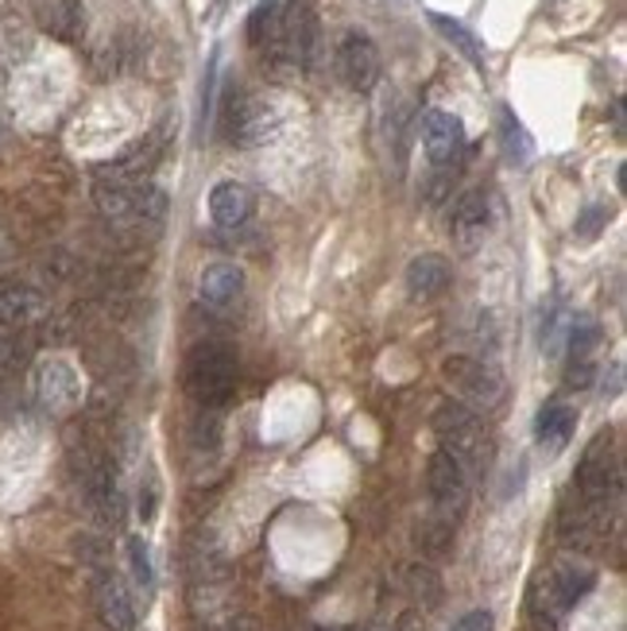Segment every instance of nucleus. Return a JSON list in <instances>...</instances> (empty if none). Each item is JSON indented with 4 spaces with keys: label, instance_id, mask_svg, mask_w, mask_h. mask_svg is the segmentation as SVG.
Here are the masks:
<instances>
[{
    "label": "nucleus",
    "instance_id": "obj_29",
    "mask_svg": "<svg viewBox=\"0 0 627 631\" xmlns=\"http://www.w3.org/2000/svg\"><path fill=\"white\" fill-rule=\"evenodd\" d=\"M213 90H217V55H210V67H205V82H202V129L205 120L213 117Z\"/></svg>",
    "mask_w": 627,
    "mask_h": 631
},
{
    "label": "nucleus",
    "instance_id": "obj_14",
    "mask_svg": "<svg viewBox=\"0 0 627 631\" xmlns=\"http://www.w3.org/2000/svg\"><path fill=\"white\" fill-rule=\"evenodd\" d=\"M245 295V267L221 260V264L202 267L198 275V302L210 310H229Z\"/></svg>",
    "mask_w": 627,
    "mask_h": 631
},
{
    "label": "nucleus",
    "instance_id": "obj_33",
    "mask_svg": "<svg viewBox=\"0 0 627 631\" xmlns=\"http://www.w3.org/2000/svg\"><path fill=\"white\" fill-rule=\"evenodd\" d=\"M318 631H353V628H318Z\"/></svg>",
    "mask_w": 627,
    "mask_h": 631
},
{
    "label": "nucleus",
    "instance_id": "obj_5",
    "mask_svg": "<svg viewBox=\"0 0 627 631\" xmlns=\"http://www.w3.org/2000/svg\"><path fill=\"white\" fill-rule=\"evenodd\" d=\"M441 380H446L461 400L476 403V407H484V410L500 407L504 392H508L504 376L476 357H446V365H441Z\"/></svg>",
    "mask_w": 627,
    "mask_h": 631
},
{
    "label": "nucleus",
    "instance_id": "obj_20",
    "mask_svg": "<svg viewBox=\"0 0 627 631\" xmlns=\"http://www.w3.org/2000/svg\"><path fill=\"white\" fill-rule=\"evenodd\" d=\"M430 24H434V32L446 39V44L453 47V51H461L469 62H473L476 70H488V59H484V47H481V39H476L473 32H469L461 20H453V16H441V12H430Z\"/></svg>",
    "mask_w": 627,
    "mask_h": 631
},
{
    "label": "nucleus",
    "instance_id": "obj_15",
    "mask_svg": "<svg viewBox=\"0 0 627 631\" xmlns=\"http://www.w3.org/2000/svg\"><path fill=\"white\" fill-rule=\"evenodd\" d=\"M163 147H167V129L144 136L128 155H120L117 163H109L102 171V179H117V182H147V175L155 171V163L163 159Z\"/></svg>",
    "mask_w": 627,
    "mask_h": 631
},
{
    "label": "nucleus",
    "instance_id": "obj_2",
    "mask_svg": "<svg viewBox=\"0 0 627 631\" xmlns=\"http://www.w3.org/2000/svg\"><path fill=\"white\" fill-rule=\"evenodd\" d=\"M434 434H438V450H446L465 473H481L488 461V430L484 422L458 400L438 403L434 410Z\"/></svg>",
    "mask_w": 627,
    "mask_h": 631
},
{
    "label": "nucleus",
    "instance_id": "obj_12",
    "mask_svg": "<svg viewBox=\"0 0 627 631\" xmlns=\"http://www.w3.org/2000/svg\"><path fill=\"white\" fill-rule=\"evenodd\" d=\"M492 229V198L488 190H465V194L453 202V214H450V233L458 240V248L473 252L476 245H484Z\"/></svg>",
    "mask_w": 627,
    "mask_h": 631
},
{
    "label": "nucleus",
    "instance_id": "obj_18",
    "mask_svg": "<svg viewBox=\"0 0 627 631\" xmlns=\"http://www.w3.org/2000/svg\"><path fill=\"white\" fill-rule=\"evenodd\" d=\"M573 430H577V410L561 400H551L543 410H539V418H534V442L543 445L546 453L566 450Z\"/></svg>",
    "mask_w": 627,
    "mask_h": 631
},
{
    "label": "nucleus",
    "instance_id": "obj_8",
    "mask_svg": "<svg viewBox=\"0 0 627 631\" xmlns=\"http://www.w3.org/2000/svg\"><path fill=\"white\" fill-rule=\"evenodd\" d=\"M380 47L365 32H345L338 44V78L353 94H368L380 82Z\"/></svg>",
    "mask_w": 627,
    "mask_h": 631
},
{
    "label": "nucleus",
    "instance_id": "obj_3",
    "mask_svg": "<svg viewBox=\"0 0 627 631\" xmlns=\"http://www.w3.org/2000/svg\"><path fill=\"white\" fill-rule=\"evenodd\" d=\"M573 488L577 500L585 503V508H596V512H604L619 496V457L616 445H612V434H596L585 445V453L577 461Z\"/></svg>",
    "mask_w": 627,
    "mask_h": 631
},
{
    "label": "nucleus",
    "instance_id": "obj_26",
    "mask_svg": "<svg viewBox=\"0 0 627 631\" xmlns=\"http://www.w3.org/2000/svg\"><path fill=\"white\" fill-rule=\"evenodd\" d=\"M128 565H132V581H137L144 593H152V588H155V565H152V555H147L144 538H128Z\"/></svg>",
    "mask_w": 627,
    "mask_h": 631
},
{
    "label": "nucleus",
    "instance_id": "obj_31",
    "mask_svg": "<svg viewBox=\"0 0 627 631\" xmlns=\"http://www.w3.org/2000/svg\"><path fill=\"white\" fill-rule=\"evenodd\" d=\"M395 631H426V623H423V616H418V612H403V616H399V623H395Z\"/></svg>",
    "mask_w": 627,
    "mask_h": 631
},
{
    "label": "nucleus",
    "instance_id": "obj_4",
    "mask_svg": "<svg viewBox=\"0 0 627 631\" xmlns=\"http://www.w3.org/2000/svg\"><path fill=\"white\" fill-rule=\"evenodd\" d=\"M268 51L291 70H310L314 51H318V9L314 0H283L280 27Z\"/></svg>",
    "mask_w": 627,
    "mask_h": 631
},
{
    "label": "nucleus",
    "instance_id": "obj_6",
    "mask_svg": "<svg viewBox=\"0 0 627 631\" xmlns=\"http://www.w3.org/2000/svg\"><path fill=\"white\" fill-rule=\"evenodd\" d=\"M221 132L237 147H260L275 136V109L256 94H233L225 102Z\"/></svg>",
    "mask_w": 627,
    "mask_h": 631
},
{
    "label": "nucleus",
    "instance_id": "obj_25",
    "mask_svg": "<svg viewBox=\"0 0 627 631\" xmlns=\"http://www.w3.org/2000/svg\"><path fill=\"white\" fill-rule=\"evenodd\" d=\"M596 342H601V325H596L593 318H577V322L569 325V360H589Z\"/></svg>",
    "mask_w": 627,
    "mask_h": 631
},
{
    "label": "nucleus",
    "instance_id": "obj_13",
    "mask_svg": "<svg viewBox=\"0 0 627 631\" xmlns=\"http://www.w3.org/2000/svg\"><path fill=\"white\" fill-rule=\"evenodd\" d=\"M596 585V573L589 565H577V562H566L546 578V605H551V616H566L573 612L581 600L593 593Z\"/></svg>",
    "mask_w": 627,
    "mask_h": 631
},
{
    "label": "nucleus",
    "instance_id": "obj_32",
    "mask_svg": "<svg viewBox=\"0 0 627 631\" xmlns=\"http://www.w3.org/2000/svg\"><path fill=\"white\" fill-rule=\"evenodd\" d=\"M152 512H155V485H147V492H140V515L152 520Z\"/></svg>",
    "mask_w": 627,
    "mask_h": 631
},
{
    "label": "nucleus",
    "instance_id": "obj_19",
    "mask_svg": "<svg viewBox=\"0 0 627 631\" xmlns=\"http://www.w3.org/2000/svg\"><path fill=\"white\" fill-rule=\"evenodd\" d=\"M140 187L144 182H117V179H97L94 202L109 222L137 225V205H140Z\"/></svg>",
    "mask_w": 627,
    "mask_h": 631
},
{
    "label": "nucleus",
    "instance_id": "obj_16",
    "mask_svg": "<svg viewBox=\"0 0 627 631\" xmlns=\"http://www.w3.org/2000/svg\"><path fill=\"white\" fill-rule=\"evenodd\" d=\"M256 214V194L245 182H217L210 194V217L217 229H240Z\"/></svg>",
    "mask_w": 627,
    "mask_h": 631
},
{
    "label": "nucleus",
    "instance_id": "obj_9",
    "mask_svg": "<svg viewBox=\"0 0 627 631\" xmlns=\"http://www.w3.org/2000/svg\"><path fill=\"white\" fill-rule=\"evenodd\" d=\"M426 492L446 520H458L469 508V473L446 450H438L426 465Z\"/></svg>",
    "mask_w": 627,
    "mask_h": 631
},
{
    "label": "nucleus",
    "instance_id": "obj_22",
    "mask_svg": "<svg viewBox=\"0 0 627 631\" xmlns=\"http://www.w3.org/2000/svg\"><path fill=\"white\" fill-rule=\"evenodd\" d=\"M280 12H283V0H260L248 16V44L268 51L275 39V27H280Z\"/></svg>",
    "mask_w": 627,
    "mask_h": 631
},
{
    "label": "nucleus",
    "instance_id": "obj_1",
    "mask_svg": "<svg viewBox=\"0 0 627 631\" xmlns=\"http://www.w3.org/2000/svg\"><path fill=\"white\" fill-rule=\"evenodd\" d=\"M240 365L233 345L225 342H202L187 360V392L198 407L217 410L237 395Z\"/></svg>",
    "mask_w": 627,
    "mask_h": 631
},
{
    "label": "nucleus",
    "instance_id": "obj_27",
    "mask_svg": "<svg viewBox=\"0 0 627 631\" xmlns=\"http://www.w3.org/2000/svg\"><path fill=\"white\" fill-rule=\"evenodd\" d=\"M593 360H569L566 368V388L569 392H585L589 384H593Z\"/></svg>",
    "mask_w": 627,
    "mask_h": 631
},
{
    "label": "nucleus",
    "instance_id": "obj_24",
    "mask_svg": "<svg viewBox=\"0 0 627 631\" xmlns=\"http://www.w3.org/2000/svg\"><path fill=\"white\" fill-rule=\"evenodd\" d=\"M500 140H504V152H508L511 163H519L523 167L527 159H531V136H527V129L516 120V112L504 105L500 109Z\"/></svg>",
    "mask_w": 627,
    "mask_h": 631
},
{
    "label": "nucleus",
    "instance_id": "obj_17",
    "mask_svg": "<svg viewBox=\"0 0 627 631\" xmlns=\"http://www.w3.org/2000/svg\"><path fill=\"white\" fill-rule=\"evenodd\" d=\"M453 272H450V260L438 257V252H423V257H415L407 264V275H403V283H407V295L418 302L426 299H438L441 290L450 287Z\"/></svg>",
    "mask_w": 627,
    "mask_h": 631
},
{
    "label": "nucleus",
    "instance_id": "obj_7",
    "mask_svg": "<svg viewBox=\"0 0 627 631\" xmlns=\"http://www.w3.org/2000/svg\"><path fill=\"white\" fill-rule=\"evenodd\" d=\"M74 480L82 488L85 503L102 520H117V473H113L109 457L102 450H94V445L74 450Z\"/></svg>",
    "mask_w": 627,
    "mask_h": 631
},
{
    "label": "nucleus",
    "instance_id": "obj_10",
    "mask_svg": "<svg viewBox=\"0 0 627 631\" xmlns=\"http://www.w3.org/2000/svg\"><path fill=\"white\" fill-rule=\"evenodd\" d=\"M423 152L438 171L458 167L461 155H465V124H461V117H453V112H446V109H426Z\"/></svg>",
    "mask_w": 627,
    "mask_h": 631
},
{
    "label": "nucleus",
    "instance_id": "obj_23",
    "mask_svg": "<svg viewBox=\"0 0 627 631\" xmlns=\"http://www.w3.org/2000/svg\"><path fill=\"white\" fill-rule=\"evenodd\" d=\"M39 392H43V400L47 403H74L78 400V380H74V372H70L67 365H47L39 372Z\"/></svg>",
    "mask_w": 627,
    "mask_h": 631
},
{
    "label": "nucleus",
    "instance_id": "obj_11",
    "mask_svg": "<svg viewBox=\"0 0 627 631\" xmlns=\"http://www.w3.org/2000/svg\"><path fill=\"white\" fill-rule=\"evenodd\" d=\"M94 605L109 631H137L132 593H128V585L120 581V573H113L109 565H94Z\"/></svg>",
    "mask_w": 627,
    "mask_h": 631
},
{
    "label": "nucleus",
    "instance_id": "obj_30",
    "mask_svg": "<svg viewBox=\"0 0 627 631\" xmlns=\"http://www.w3.org/2000/svg\"><path fill=\"white\" fill-rule=\"evenodd\" d=\"M601 222H604V210H601V205H589L585 217L577 222V237H593V233L601 229Z\"/></svg>",
    "mask_w": 627,
    "mask_h": 631
},
{
    "label": "nucleus",
    "instance_id": "obj_28",
    "mask_svg": "<svg viewBox=\"0 0 627 631\" xmlns=\"http://www.w3.org/2000/svg\"><path fill=\"white\" fill-rule=\"evenodd\" d=\"M492 628H496V616H492L488 608H473V612L461 616L450 631H492Z\"/></svg>",
    "mask_w": 627,
    "mask_h": 631
},
{
    "label": "nucleus",
    "instance_id": "obj_21",
    "mask_svg": "<svg viewBox=\"0 0 627 631\" xmlns=\"http://www.w3.org/2000/svg\"><path fill=\"white\" fill-rule=\"evenodd\" d=\"M43 314V299L35 290H0V325H27Z\"/></svg>",
    "mask_w": 627,
    "mask_h": 631
}]
</instances>
